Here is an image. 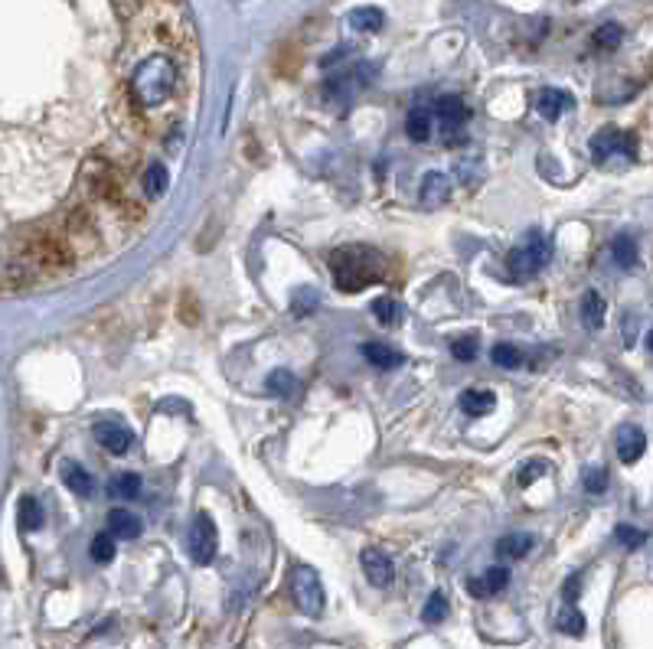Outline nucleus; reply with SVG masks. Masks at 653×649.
Segmentation results:
<instances>
[{
	"label": "nucleus",
	"instance_id": "nucleus-35",
	"mask_svg": "<svg viewBox=\"0 0 653 649\" xmlns=\"http://www.w3.org/2000/svg\"><path fill=\"white\" fill-rule=\"evenodd\" d=\"M451 353H454V359H461V363H471V359H477V336L454 340L451 343Z\"/></svg>",
	"mask_w": 653,
	"mask_h": 649
},
{
	"label": "nucleus",
	"instance_id": "nucleus-11",
	"mask_svg": "<svg viewBox=\"0 0 653 649\" xmlns=\"http://www.w3.org/2000/svg\"><path fill=\"white\" fill-rule=\"evenodd\" d=\"M569 108H575V98L569 92H562V89H542L536 95V111L546 121H556L559 115H565Z\"/></svg>",
	"mask_w": 653,
	"mask_h": 649
},
{
	"label": "nucleus",
	"instance_id": "nucleus-17",
	"mask_svg": "<svg viewBox=\"0 0 653 649\" xmlns=\"http://www.w3.org/2000/svg\"><path fill=\"white\" fill-rule=\"evenodd\" d=\"M63 483L76 496H85V499L95 496V477L82 464H72V460H69V464H63Z\"/></svg>",
	"mask_w": 653,
	"mask_h": 649
},
{
	"label": "nucleus",
	"instance_id": "nucleus-33",
	"mask_svg": "<svg viewBox=\"0 0 653 649\" xmlns=\"http://www.w3.org/2000/svg\"><path fill=\"white\" fill-rule=\"evenodd\" d=\"M268 392L271 395H291L294 392V376H291V372H285V369H275L268 376Z\"/></svg>",
	"mask_w": 653,
	"mask_h": 649
},
{
	"label": "nucleus",
	"instance_id": "nucleus-4",
	"mask_svg": "<svg viewBox=\"0 0 653 649\" xmlns=\"http://www.w3.org/2000/svg\"><path fill=\"white\" fill-rule=\"evenodd\" d=\"M588 147H591V160L605 167V164H611L614 157L631 160L637 154V137L631 131H621V128H601L588 141Z\"/></svg>",
	"mask_w": 653,
	"mask_h": 649
},
{
	"label": "nucleus",
	"instance_id": "nucleus-36",
	"mask_svg": "<svg viewBox=\"0 0 653 649\" xmlns=\"http://www.w3.org/2000/svg\"><path fill=\"white\" fill-rule=\"evenodd\" d=\"M546 470H549V464H546V460H526V464H523V470H520V477H516V480H520V486H529V483H533V480L546 477Z\"/></svg>",
	"mask_w": 653,
	"mask_h": 649
},
{
	"label": "nucleus",
	"instance_id": "nucleus-2",
	"mask_svg": "<svg viewBox=\"0 0 653 649\" xmlns=\"http://www.w3.org/2000/svg\"><path fill=\"white\" fill-rule=\"evenodd\" d=\"M330 271H334V281L340 291H360L376 281H383V261L373 252V248H340L330 261Z\"/></svg>",
	"mask_w": 653,
	"mask_h": 649
},
{
	"label": "nucleus",
	"instance_id": "nucleus-37",
	"mask_svg": "<svg viewBox=\"0 0 653 649\" xmlns=\"http://www.w3.org/2000/svg\"><path fill=\"white\" fill-rule=\"evenodd\" d=\"M578 584H582V578H578V574H575V578L565 581V601H569V604L578 601Z\"/></svg>",
	"mask_w": 653,
	"mask_h": 649
},
{
	"label": "nucleus",
	"instance_id": "nucleus-3",
	"mask_svg": "<svg viewBox=\"0 0 653 649\" xmlns=\"http://www.w3.org/2000/svg\"><path fill=\"white\" fill-rule=\"evenodd\" d=\"M288 588H291V601H294V607L301 610V614H307V617L324 614L327 594H324V584H320V574L314 568H307V565L294 568Z\"/></svg>",
	"mask_w": 653,
	"mask_h": 649
},
{
	"label": "nucleus",
	"instance_id": "nucleus-19",
	"mask_svg": "<svg viewBox=\"0 0 653 649\" xmlns=\"http://www.w3.org/2000/svg\"><path fill=\"white\" fill-rule=\"evenodd\" d=\"M494 405H497V395L487 392V389H467V392H461V408H464V415H471V418L487 415V411H494Z\"/></svg>",
	"mask_w": 653,
	"mask_h": 649
},
{
	"label": "nucleus",
	"instance_id": "nucleus-24",
	"mask_svg": "<svg viewBox=\"0 0 653 649\" xmlns=\"http://www.w3.org/2000/svg\"><path fill=\"white\" fill-rule=\"evenodd\" d=\"M108 493L118 496V499H138L141 496V477L138 473H115L108 480Z\"/></svg>",
	"mask_w": 653,
	"mask_h": 649
},
{
	"label": "nucleus",
	"instance_id": "nucleus-16",
	"mask_svg": "<svg viewBox=\"0 0 653 649\" xmlns=\"http://www.w3.org/2000/svg\"><path fill=\"white\" fill-rule=\"evenodd\" d=\"M451 193V180H448V173H441V170H428L425 173V180H422V199H425V206H438V203H445Z\"/></svg>",
	"mask_w": 653,
	"mask_h": 649
},
{
	"label": "nucleus",
	"instance_id": "nucleus-8",
	"mask_svg": "<svg viewBox=\"0 0 653 649\" xmlns=\"http://www.w3.org/2000/svg\"><path fill=\"white\" fill-rule=\"evenodd\" d=\"M360 565H363V574L369 578V584H376V588H389L392 578H396V568H392L389 555H383L379 548H363Z\"/></svg>",
	"mask_w": 653,
	"mask_h": 649
},
{
	"label": "nucleus",
	"instance_id": "nucleus-12",
	"mask_svg": "<svg viewBox=\"0 0 653 649\" xmlns=\"http://www.w3.org/2000/svg\"><path fill=\"white\" fill-rule=\"evenodd\" d=\"M108 532L115 535V539H141V532H144V522L138 513H128V509H112L108 513Z\"/></svg>",
	"mask_w": 653,
	"mask_h": 649
},
{
	"label": "nucleus",
	"instance_id": "nucleus-30",
	"mask_svg": "<svg viewBox=\"0 0 653 649\" xmlns=\"http://www.w3.org/2000/svg\"><path fill=\"white\" fill-rule=\"evenodd\" d=\"M445 617H448V597L441 594V591H435L425 601V607H422V620L425 623H441Z\"/></svg>",
	"mask_w": 653,
	"mask_h": 649
},
{
	"label": "nucleus",
	"instance_id": "nucleus-13",
	"mask_svg": "<svg viewBox=\"0 0 653 649\" xmlns=\"http://www.w3.org/2000/svg\"><path fill=\"white\" fill-rule=\"evenodd\" d=\"M435 111L441 118V128H445L448 134H454L467 121V105L461 102V95H441L435 102Z\"/></svg>",
	"mask_w": 653,
	"mask_h": 649
},
{
	"label": "nucleus",
	"instance_id": "nucleus-28",
	"mask_svg": "<svg viewBox=\"0 0 653 649\" xmlns=\"http://www.w3.org/2000/svg\"><path fill=\"white\" fill-rule=\"evenodd\" d=\"M92 561H98V565H108V561L115 558V535L112 532H98L95 539H92Z\"/></svg>",
	"mask_w": 653,
	"mask_h": 649
},
{
	"label": "nucleus",
	"instance_id": "nucleus-27",
	"mask_svg": "<svg viewBox=\"0 0 653 649\" xmlns=\"http://www.w3.org/2000/svg\"><path fill=\"white\" fill-rule=\"evenodd\" d=\"M490 359H494V366H500V369H520L523 366V353L513 343H497L494 349H490Z\"/></svg>",
	"mask_w": 653,
	"mask_h": 649
},
{
	"label": "nucleus",
	"instance_id": "nucleus-9",
	"mask_svg": "<svg viewBox=\"0 0 653 649\" xmlns=\"http://www.w3.org/2000/svg\"><path fill=\"white\" fill-rule=\"evenodd\" d=\"M510 588V571L503 568V565H494V568H487L480 578H467V591H471L477 601H484V597L490 594H500V591H507Z\"/></svg>",
	"mask_w": 653,
	"mask_h": 649
},
{
	"label": "nucleus",
	"instance_id": "nucleus-15",
	"mask_svg": "<svg viewBox=\"0 0 653 649\" xmlns=\"http://www.w3.org/2000/svg\"><path fill=\"white\" fill-rule=\"evenodd\" d=\"M363 356H366V363L376 366V369H396V366L405 363V356L399 353V349H392L386 343H376V340L363 343Z\"/></svg>",
	"mask_w": 653,
	"mask_h": 649
},
{
	"label": "nucleus",
	"instance_id": "nucleus-23",
	"mask_svg": "<svg viewBox=\"0 0 653 649\" xmlns=\"http://www.w3.org/2000/svg\"><path fill=\"white\" fill-rule=\"evenodd\" d=\"M167 186H170V173L164 164H151L144 173V196L147 199H160L167 193Z\"/></svg>",
	"mask_w": 653,
	"mask_h": 649
},
{
	"label": "nucleus",
	"instance_id": "nucleus-31",
	"mask_svg": "<svg viewBox=\"0 0 653 649\" xmlns=\"http://www.w3.org/2000/svg\"><path fill=\"white\" fill-rule=\"evenodd\" d=\"M608 470L605 467H588L585 473H582V486H585V493H591V496H601L608 490Z\"/></svg>",
	"mask_w": 653,
	"mask_h": 649
},
{
	"label": "nucleus",
	"instance_id": "nucleus-5",
	"mask_svg": "<svg viewBox=\"0 0 653 649\" xmlns=\"http://www.w3.org/2000/svg\"><path fill=\"white\" fill-rule=\"evenodd\" d=\"M549 258H552V245L542 239L539 232H533L526 239V245H520L516 252H510L507 258V268L513 278H529V274H536L549 265Z\"/></svg>",
	"mask_w": 653,
	"mask_h": 649
},
{
	"label": "nucleus",
	"instance_id": "nucleus-29",
	"mask_svg": "<svg viewBox=\"0 0 653 649\" xmlns=\"http://www.w3.org/2000/svg\"><path fill=\"white\" fill-rule=\"evenodd\" d=\"M559 630L565 636H582L585 633V617H582V610H578L575 604H569L559 614Z\"/></svg>",
	"mask_w": 653,
	"mask_h": 649
},
{
	"label": "nucleus",
	"instance_id": "nucleus-7",
	"mask_svg": "<svg viewBox=\"0 0 653 649\" xmlns=\"http://www.w3.org/2000/svg\"><path fill=\"white\" fill-rule=\"evenodd\" d=\"M95 438H98V444H102L108 454H125L128 447L134 444L131 428H125V424L115 421V418L98 421V424H95Z\"/></svg>",
	"mask_w": 653,
	"mask_h": 649
},
{
	"label": "nucleus",
	"instance_id": "nucleus-10",
	"mask_svg": "<svg viewBox=\"0 0 653 649\" xmlns=\"http://www.w3.org/2000/svg\"><path fill=\"white\" fill-rule=\"evenodd\" d=\"M614 447H618V457L624 460V464H637L640 457H644L647 451V434L637 428V424H624V428L618 431V441H614Z\"/></svg>",
	"mask_w": 653,
	"mask_h": 649
},
{
	"label": "nucleus",
	"instance_id": "nucleus-26",
	"mask_svg": "<svg viewBox=\"0 0 653 649\" xmlns=\"http://www.w3.org/2000/svg\"><path fill=\"white\" fill-rule=\"evenodd\" d=\"M17 509H20V529L23 532H36L43 526V506L36 496H23Z\"/></svg>",
	"mask_w": 653,
	"mask_h": 649
},
{
	"label": "nucleus",
	"instance_id": "nucleus-21",
	"mask_svg": "<svg viewBox=\"0 0 653 649\" xmlns=\"http://www.w3.org/2000/svg\"><path fill=\"white\" fill-rule=\"evenodd\" d=\"M591 43H595V49H601V53H614L621 43H624V27L621 23H601V27L591 33Z\"/></svg>",
	"mask_w": 653,
	"mask_h": 649
},
{
	"label": "nucleus",
	"instance_id": "nucleus-22",
	"mask_svg": "<svg viewBox=\"0 0 653 649\" xmlns=\"http://www.w3.org/2000/svg\"><path fill=\"white\" fill-rule=\"evenodd\" d=\"M611 258H614V265H618V268H634L637 265V242L627 232L614 235V239H611Z\"/></svg>",
	"mask_w": 653,
	"mask_h": 649
},
{
	"label": "nucleus",
	"instance_id": "nucleus-38",
	"mask_svg": "<svg viewBox=\"0 0 653 649\" xmlns=\"http://www.w3.org/2000/svg\"><path fill=\"white\" fill-rule=\"evenodd\" d=\"M647 346H650V353H653V333H650V340H647Z\"/></svg>",
	"mask_w": 653,
	"mask_h": 649
},
{
	"label": "nucleus",
	"instance_id": "nucleus-34",
	"mask_svg": "<svg viewBox=\"0 0 653 649\" xmlns=\"http://www.w3.org/2000/svg\"><path fill=\"white\" fill-rule=\"evenodd\" d=\"M614 539H618L624 548H640L647 542V532L644 529H634V526H618L614 529Z\"/></svg>",
	"mask_w": 653,
	"mask_h": 649
},
{
	"label": "nucleus",
	"instance_id": "nucleus-1",
	"mask_svg": "<svg viewBox=\"0 0 653 649\" xmlns=\"http://www.w3.org/2000/svg\"><path fill=\"white\" fill-rule=\"evenodd\" d=\"M177 85V62L170 56H147L144 62H138L131 76V98L141 108H154L164 98L174 92Z\"/></svg>",
	"mask_w": 653,
	"mask_h": 649
},
{
	"label": "nucleus",
	"instance_id": "nucleus-18",
	"mask_svg": "<svg viewBox=\"0 0 653 649\" xmlns=\"http://www.w3.org/2000/svg\"><path fill=\"white\" fill-rule=\"evenodd\" d=\"M529 548H533V535L529 532H513V535H503L497 542V555L503 561H520L529 555Z\"/></svg>",
	"mask_w": 653,
	"mask_h": 649
},
{
	"label": "nucleus",
	"instance_id": "nucleus-25",
	"mask_svg": "<svg viewBox=\"0 0 653 649\" xmlns=\"http://www.w3.org/2000/svg\"><path fill=\"white\" fill-rule=\"evenodd\" d=\"M405 134H409L412 141H418V144L428 141V137H431V115H428V108L409 111V118H405Z\"/></svg>",
	"mask_w": 653,
	"mask_h": 649
},
{
	"label": "nucleus",
	"instance_id": "nucleus-14",
	"mask_svg": "<svg viewBox=\"0 0 653 649\" xmlns=\"http://www.w3.org/2000/svg\"><path fill=\"white\" fill-rule=\"evenodd\" d=\"M578 310H582V323H585L588 330H601V327H605L608 304H605V297H601L598 291H585V294H582V304H578Z\"/></svg>",
	"mask_w": 653,
	"mask_h": 649
},
{
	"label": "nucleus",
	"instance_id": "nucleus-32",
	"mask_svg": "<svg viewBox=\"0 0 653 649\" xmlns=\"http://www.w3.org/2000/svg\"><path fill=\"white\" fill-rule=\"evenodd\" d=\"M373 317L389 327V323L399 320V304L392 301V297H379V301H373Z\"/></svg>",
	"mask_w": 653,
	"mask_h": 649
},
{
	"label": "nucleus",
	"instance_id": "nucleus-20",
	"mask_svg": "<svg viewBox=\"0 0 653 649\" xmlns=\"http://www.w3.org/2000/svg\"><path fill=\"white\" fill-rule=\"evenodd\" d=\"M383 23H386V17L379 7H356L350 14V27L356 33H379L383 30Z\"/></svg>",
	"mask_w": 653,
	"mask_h": 649
},
{
	"label": "nucleus",
	"instance_id": "nucleus-6",
	"mask_svg": "<svg viewBox=\"0 0 653 649\" xmlns=\"http://www.w3.org/2000/svg\"><path fill=\"white\" fill-rule=\"evenodd\" d=\"M187 552L193 558V565H209V561L216 558V552H219V529H216L213 516L196 513L193 526L187 532Z\"/></svg>",
	"mask_w": 653,
	"mask_h": 649
}]
</instances>
